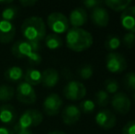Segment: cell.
Segmentation results:
<instances>
[{
    "mask_svg": "<svg viewBox=\"0 0 135 134\" xmlns=\"http://www.w3.org/2000/svg\"><path fill=\"white\" fill-rule=\"evenodd\" d=\"M65 43L70 50L81 52L92 46L93 36L82 28H72L66 33Z\"/></svg>",
    "mask_w": 135,
    "mask_h": 134,
    "instance_id": "obj_1",
    "label": "cell"
},
{
    "mask_svg": "<svg viewBox=\"0 0 135 134\" xmlns=\"http://www.w3.org/2000/svg\"><path fill=\"white\" fill-rule=\"evenodd\" d=\"M21 33L26 41L40 42L46 37V26L44 20L40 17H30L26 18L21 25Z\"/></svg>",
    "mask_w": 135,
    "mask_h": 134,
    "instance_id": "obj_2",
    "label": "cell"
},
{
    "mask_svg": "<svg viewBox=\"0 0 135 134\" xmlns=\"http://www.w3.org/2000/svg\"><path fill=\"white\" fill-rule=\"evenodd\" d=\"M11 52L18 59L26 58L32 64H39L41 62V56L39 52L32 50L30 42L27 41H18L13 44Z\"/></svg>",
    "mask_w": 135,
    "mask_h": 134,
    "instance_id": "obj_3",
    "label": "cell"
},
{
    "mask_svg": "<svg viewBox=\"0 0 135 134\" xmlns=\"http://www.w3.org/2000/svg\"><path fill=\"white\" fill-rule=\"evenodd\" d=\"M43 120V115L41 111L37 109H28L24 111L20 117L18 122L15 125L21 129L30 130L33 127L41 125V123Z\"/></svg>",
    "mask_w": 135,
    "mask_h": 134,
    "instance_id": "obj_4",
    "label": "cell"
},
{
    "mask_svg": "<svg viewBox=\"0 0 135 134\" xmlns=\"http://www.w3.org/2000/svg\"><path fill=\"white\" fill-rule=\"evenodd\" d=\"M47 24L54 34L67 32L69 29V20L67 17L61 12H52L47 18Z\"/></svg>",
    "mask_w": 135,
    "mask_h": 134,
    "instance_id": "obj_5",
    "label": "cell"
},
{
    "mask_svg": "<svg viewBox=\"0 0 135 134\" xmlns=\"http://www.w3.org/2000/svg\"><path fill=\"white\" fill-rule=\"evenodd\" d=\"M106 68L110 73H122L127 68V61L124 55L117 52H109L106 56Z\"/></svg>",
    "mask_w": 135,
    "mask_h": 134,
    "instance_id": "obj_6",
    "label": "cell"
},
{
    "mask_svg": "<svg viewBox=\"0 0 135 134\" xmlns=\"http://www.w3.org/2000/svg\"><path fill=\"white\" fill-rule=\"evenodd\" d=\"M64 96L68 100H80L86 95V88L83 83L79 81H69L64 88Z\"/></svg>",
    "mask_w": 135,
    "mask_h": 134,
    "instance_id": "obj_7",
    "label": "cell"
},
{
    "mask_svg": "<svg viewBox=\"0 0 135 134\" xmlns=\"http://www.w3.org/2000/svg\"><path fill=\"white\" fill-rule=\"evenodd\" d=\"M16 97L20 103L26 104V105L34 104L37 99V96L33 86L24 81H21L17 87Z\"/></svg>",
    "mask_w": 135,
    "mask_h": 134,
    "instance_id": "obj_8",
    "label": "cell"
},
{
    "mask_svg": "<svg viewBox=\"0 0 135 134\" xmlns=\"http://www.w3.org/2000/svg\"><path fill=\"white\" fill-rule=\"evenodd\" d=\"M111 106L116 112L119 114H127L130 112L132 107V101L130 97L123 92L114 94L111 98Z\"/></svg>",
    "mask_w": 135,
    "mask_h": 134,
    "instance_id": "obj_9",
    "label": "cell"
},
{
    "mask_svg": "<svg viewBox=\"0 0 135 134\" xmlns=\"http://www.w3.org/2000/svg\"><path fill=\"white\" fill-rule=\"evenodd\" d=\"M62 106V99L58 94H50L47 96L42 104L43 111L48 116H55L61 110Z\"/></svg>",
    "mask_w": 135,
    "mask_h": 134,
    "instance_id": "obj_10",
    "label": "cell"
},
{
    "mask_svg": "<svg viewBox=\"0 0 135 134\" xmlns=\"http://www.w3.org/2000/svg\"><path fill=\"white\" fill-rule=\"evenodd\" d=\"M95 120L99 127L105 130H109L115 127L117 123V117L109 109H102L97 113Z\"/></svg>",
    "mask_w": 135,
    "mask_h": 134,
    "instance_id": "obj_11",
    "label": "cell"
},
{
    "mask_svg": "<svg viewBox=\"0 0 135 134\" xmlns=\"http://www.w3.org/2000/svg\"><path fill=\"white\" fill-rule=\"evenodd\" d=\"M90 19L95 25L105 28L109 23V13L103 6H98L93 8L90 13Z\"/></svg>",
    "mask_w": 135,
    "mask_h": 134,
    "instance_id": "obj_12",
    "label": "cell"
},
{
    "mask_svg": "<svg viewBox=\"0 0 135 134\" xmlns=\"http://www.w3.org/2000/svg\"><path fill=\"white\" fill-rule=\"evenodd\" d=\"M120 24L128 32L135 33V6H130L120 15Z\"/></svg>",
    "mask_w": 135,
    "mask_h": 134,
    "instance_id": "obj_13",
    "label": "cell"
},
{
    "mask_svg": "<svg viewBox=\"0 0 135 134\" xmlns=\"http://www.w3.org/2000/svg\"><path fill=\"white\" fill-rule=\"evenodd\" d=\"M16 27L12 22L0 19V42L7 44L14 39Z\"/></svg>",
    "mask_w": 135,
    "mask_h": 134,
    "instance_id": "obj_14",
    "label": "cell"
},
{
    "mask_svg": "<svg viewBox=\"0 0 135 134\" xmlns=\"http://www.w3.org/2000/svg\"><path fill=\"white\" fill-rule=\"evenodd\" d=\"M81 111L75 105H68L62 112V120L66 125L75 124L81 118Z\"/></svg>",
    "mask_w": 135,
    "mask_h": 134,
    "instance_id": "obj_15",
    "label": "cell"
},
{
    "mask_svg": "<svg viewBox=\"0 0 135 134\" xmlns=\"http://www.w3.org/2000/svg\"><path fill=\"white\" fill-rule=\"evenodd\" d=\"M88 19V15L84 7H78L74 8L69 15V24L73 26V28H81L86 23Z\"/></svg>",
    "mask_w": 135,
    "mask_h": 134,
    "instance_id": "obj_16",
    "label": "cell"
},
{
    "mask_svg": "<svg viewBox=\"0 0 135 134\" xmlns=\"http://www.w3.org/2000/svg\"><path fill=\"white\" fill-rule=\"evenodd\" d=\"M60 73L56 69L48 68L41 72V85L46 88H52L58 84Z\"/></svg>",
    "mask_w": 135,
    "mask_h": 134,
    "instance_id": "obj_17",
    "label": "cell"
},
{
    "mask_svg": "<svg viewBox=\"0 0 135 134\" xmlns=\"http://www.w3.org/2000/svg\"><path fill=\"white\" fill-rule=\"evenodd\" d=\"M17 120V111L13 106L4 104L0 107V121L5 125L15 123Z\"/></svg>",
    "mask_w": 135,
    "mask_h": 134,
    "instance_id": "obj_18",
    "label": "cell"
},
{
    "mask_svg": "<svg viewBox=\"0 0 135 134\" xmlns=\"http://www.w3.org/2000/svg\"><path fill=\"white\" fill-rule=\"evenodd\" d=\"M24 82L28 83L31 86L41 84V72L35 68H28L24 73Z\"/></svg>",
    "mask_w": 135,
    "mask_h": 134,
    "instance_id": "obj_19",
    "label": "cell"
},
{
    "mask_svg": "<svg viewBox=\"0 0 135 134\" xmlns=\"http://www.w3.org/2000/svg\"><path fill=\"white\" fill-rule=\"evenodd\" d=\"M5 78L11 83H18L23 79L24 73L23 70L20 66H11L6 70Z\"/></svg>",
    "mask_w": 135,
    "mask_h": 134,
    "instance_id": "obj_20",
    "label": "cell"
},
{
    "mask_svg": "<svg viewBox=\"0 0 135 134\" xmlns=\"http://www.w3.org/2000/svg\"><path fill=\"white\" fill-rule=\"evenodd\" d=\"M103 3L110 9L115 11H124L132 5L131 0H106Z\"/></svg>",
    "mask_w": 135,
    "mask_h": 134,
    "instance_id": "obj_21",
    "label": "cell"
},
{
    "mask_svg": "<svg viewBox=\"0 0 135 134\" xmlns=\"http://www.w3.org/2000/svg\"><path fill=\"white\" fill-rule=\"evenodd\" d=\"M62 44L64 42H62V38L57 34L52 33L45 37V45L50 50H57V49L61 48Z\"/></svg>",
    "mask_w": 135,
    "mask_h": 134,
    "instance_id": "obj_22",
    "label": "cell"
},
{
    "mask_svg": "<svg viewBox=\"0 0 135 134\" xmlns=\"http://www.w3.org/2000/svg\"><path fill=\"white\" fill-rule=\"evenodd\" d=\"M18 13V7L16 5H8L2 11V19L12 22L17 18Z\"/></svg>",
    "mask_w": 135,
    "mask_h": 134,
    "instance_id": "obj_23",
    "label": "cell"
},
{
    "mask_svg": "<svg viewBox=\"0 0 135 134\" xmlns=\"http://www.w3.org/2000/svg\"><path fill=\"white\" fill-rule=\"evenodd\" d=\"M121 39L117 34H109L107 36L105 41V47L108 51H115L120 46Z\"/></svg>",
    "mask_w": 135,
    "mask_h": 134,
    "instance_id": "obj_24",
    "label": "cell"
},
{
    "mask_svg": "<svg viewBox=\"0 0 135 134\" xmlns=\"http://www.w3.org/2000/svg\"><path fill=\"white\" fill-rule=\"evenodd\" d=\"M15 89L8 85H1L0 86V101H9L14 97Z\"/></svg>",
    "mask_w": 135,
    "mask_h": 134,
    "instance_id": "obj_25",
    "label": "cell"
},
{
    "mask_svg": "<svg viewBox=\"0 0 135 134\" xmlns=\"http://www.w3.org/2000/svg\"><path fill=\"white\" fill-rule=\"evenodd\" d=\"M77 73L82 79L87 80V79H90L94 75V68L89 63H85L79 67Z\"/></svg>",
    "mask_w": 135,
    "mask_h": 134,
    "instance_id": "obj_26",
    "label": "cell"
},
{
    "mask_svg": "<svg viewBox=\"0 0 135 134\" xmlns=\"http://www.w3.org/2000/svg\"><path fill=\"white\" fill-rule=\"evenodd\" d=\"M95 98H96V103L99 107H106L109 102V95L105 90H98L95 95Z\"/></svg>",
    "mask_w": 135,
    "mask_h": 134,
    "instance_id": "obj_27",
    "label": "cell"
},
{
    "mask_svg": "<svg viewBox=\"0 0 135 134\" xmlns=\"http://www.w3.org/2000/svg\"><path fill=\"white\" fill-rule=\"evenodd\" d=\"M105 86V91L109 95V94H116L118 93V90L119 88V85L116 79L109 78L107 79L104 83Z\"/></svg>",
    "mask_w": 135,
    "mask_h": 134,
    "instance_id": "obj_28",
    "label": "cell"
},
{
    "mask_svg": "<svg viewBox=\"0 0 135 134\" xmlns=\"http://www.w3.org/2000/svg\"><path fill=\"white\" fill-rule=\"evenodd\" d=\"M123 85L128 90L135 91V72H129L125 75Z\"/></svg>",
    "mask_w": 135,
    "mask_h": 134,
    "instance_id": "obj_29",
    "label": "cell"
},
{
    "mask_svg": "<svg viewBox=\"0 0 135 134\" xmlns=\"http://www.w3.org/2000/svg\"><path fill=\"white\" fill-rule=\"evenodd\" d=\"M78 107L81 112L91 113L94 111L95 107H96V103L91 99H85V100H83L81 102Z\"/></svg>",
    "mask_w": 135,
    "mask_h": 134,
    "instance_id": "obj_30",
    "label": "cell"
},
{
    "mask_svg": "<svg viewBox=\"0 0 135 134\" xmlns=\"http://www.w3.org/2000/svg\"><path fill=\"white\" fill-rule=\"evenodd\" d=\"M121 41H122L123 45L125 47H127V48H132L135 45V33L127 32L122 37Z\"/></svg>",
    "mask_w": 135,
    "mask_h": 134,
    "instance_id": "obj_31",
    "label": "cell"
},
{
    "mask_svg": "<svg viewBox=\"0 0 135 134\" xmlns=\"http://www.w3.org/2000/svg\"><path fill=\"white\" fill-rule=\"evenodd\" d=\"M122 134H135V120H131L124 125L121 131Z\"/></svg>",
    "mask_w": 135,
    "mask_h": 134,
    "instance_id": "obj_32",
    "label": "cell"
},
{
    "mask_svg": "<svg viewBox=\"0 0 135 134\" xmlns=\"http://www.w3.org/2000/svg\"><path fill=\"white\" fill-rule=\"evenodd\" d=\"M102 4H104L103 1H99V0H85L83 2V5L89 9H93L96 7L101 6Z\"/></svg>",
    "mask_w": 135,
    "mask_h": 134,
    "instance_id": "obj_33",
    "label": "cell"
},
{
    "mask_svg": "<svg viewBox=\"0 0 135 134\" xmlns=\"http://www.w3.org/2000/svg\"><path fill=\"white\" fill-rule=\"evenodd\" d=\"M14 132L15 134H33L31 130L27 129H21V128L18 127L17 125H14Z\"/></svg>",
    "mask_w": 135,
    "mask_h": 134,
    "instance_id": "obj_34",
    "label": "cell"
},
{
    "mask_svg": "<svg viewBox=\"0 0 135 134\" xmlns=\"http://www.w3.org/2000/svg\"><path fill=\"white\" fill-rule=\"evenodd\" d=\"M20 6L24 7H33L37 4V1L35 0H23V1H20Z\"/></svg>",
    "mask_w": 135,
    "mask_h": 134,
    "instance_id": "obj_35",
    "label": "cell"
},
{
    "mask_svg": "<svg viewBox=\"0 0 135 134\" xmlns=\"http://www.w3.org/2000/svg\"><path fill=\"white\" fill-rule=\"evenodd\" d=\"M0 134H15L14 131L5 126H1L0 127Z\"/></svg>",
    "mask_w": 135,
    "mask_h": 134,
    "instance_id": "obj_36",
    "label": "cell"
},
{
    "mask_svg": "<svg viewBox=\"0 0 135 134\" xmlns=\"http://www.w3.org/2000/svg\"><path fill=\"white\" fill-rule=\"evenodd\" d=\"M13 1L11 0H6V1H0V5H10L12 4Z\"/></svg>",
    "mask_w": 135,
    "mask_h": 134,
    "instance_id": "obj_37",
    "label": "cell"
},
{
    "mask_svg": "<svg viewBox=\"0 0 135 134\" xmlns=\"http://www.w3.org/2000/svg\"><path fill=\"white\" fill-rule=\"evenodd\" d=\"M48 134H66L64 131H51Z\"/></svg>",
    "mask_w": 135,
    "mask_h": 134,
    "instance_id": "obj_38",
    "label": "cell"
},
{
    "mask_svg": "<svg viewBox=\"0 0 135 134\" xmlns=\"http://www.w3.org/2000/svg\"><path fill=\"white\" fill-rule=\"evenodd\" d=\"M133 99H134V101H135V92L133 93Z\"/></svg>",
    "mask_w": 135,
    "mask_h": 134,
    "instance_id": "obj_39",
    "label": "cell"
}]
</instances>
